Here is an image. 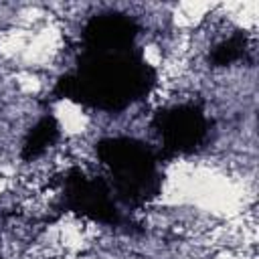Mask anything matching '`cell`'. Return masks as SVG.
<instances>
[{"instance_id": "1", "label": "cell", "mask_w": 259, "mask_h": 259, "mask_svg": "<svg viewBox=\"0 0 259 259\" xmlns=\"http://www.w3.org/2000/svg\"><path fill=\"white\" fill-rule=\"evenodd\" d=\"M154 83V69L134 47L121 51H85L77 71L61 77L53 95L103 111H119L144 97Z\"/></svg>"}, {"instance_id": "2", "label": "cell", "mask_w": 259, "mask_h": 259, "mask_svg": "<svg viewBox=\"0 0 259 259\" xmlns=\"http://www.w3.org/2000/svg\"><path fill=\"white\" fill-rule=\"evenodd\" d=\"M97 156L107 166L113 188L125 202L142 204L160 192L158 160L146 144L134 138H105L97 144Z\"/></svg>"}, {"instance_id": "3", "label": "cell", "mask_w": 259, "mask_h": 259, "mask_svg": "<svg viewBox=\"0 0 259 259\" xmlns=\"http://www.w3.org/2000/svg\"><path fill=\"white\" fill-rule=\"evenodd\" d=\"M154 127L162 140L164 154H188L206 138L208 121L200 107L184 103L158 111Z\"/></svg>"}, {"instance_id": "4", "label": "cell", "mask_w": 259, "mask_h": 259, "mask_svg": "<svg viewBox=\"0 0 259 259\" xmlns=\"http://www.w3.org/2000/svg\"><path fill=\"white\" fill-rule=\"evenodd\" d=\"M65 206L77 214L105 225L121 223V214L107 184L97 178H87L79 170H71L65 178Z\"/></svg>"}, {"instance_id": "5", "label": "cell", "mask_w": 259, "mask_h": 259, "mask_svg": "<svg viewBox=\"0 0 259 259\" xmlns=\"http://www.w3.org/2000/svg\"><path fill=\"white\" fill-rule=\"evenodd\" d=\"M138 24L119 12L93 16L83 28L85 51H121L132 49L138 36Z\"/></svg>"}, {"instance_id": "6", "label": "cell", "mask_w": 259, "mask_h": 259, "mask_svg": "<svg viewBox=\"0 0 259 259\" xmlns=\"http://www.w3.org/2000/svg\"><path fill=\"white\" fill-rule=\"evenodd\" d=\"M59 138V123L53 115L42 117L26 136L24 146H22V158L24 160H32L36 156H40L51 144H55Z\"/></svg>"}, {"instance_id": "7", "label": "cell", "mask_w": 259, "mask_h": 259, "mask_svg": "<svg viewBox=\"0 0 259 259\" xmlns=\"http://www.w3.org/2000/svg\"><path fill=\"white\" fill-rule=\"evenodd\" d=\"M243 53H245V38H243L241 34H235V36H231L229 40L221 42V45L212 51L210 61H212L214 65H229V63L241 59Z\"/></svg>"}]
</instances>
